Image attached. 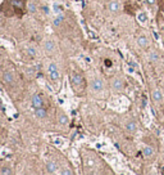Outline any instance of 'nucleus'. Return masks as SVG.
<instances>
[{
	"label": "nucleus",
	"mask_w": 164,
	"mask_h": 175,
	"mask_svg": "<svg viewBox=\"0 0 164 175\" xmlns=\"http://www.w3.org/2000/svg\"><path fill=\"white\" fill-rule=\"evenodd\" d=\"M110 88H112V90L113 91H115V93H120V91H123L125 90V81L120 79V77H114V79H112V81H110Z\"/></svg>",
	"instance_id": "obj_3"
},
{
	"label": "nucleus",
	"mask_w": 164,
	"mask_h": 175,
	"mask_svg": "<svg viewBox=\"0 0 164 175\" xmlns=\"http://www.w3.org/2000/svg\"><path fill=\"white\" fill-rule=\"evenodd\" d=\"M30 10L32 12V13H35L36 12V4L32 2V3H30Z\"/></svg>",
	"instance_id": "obj_23"
},
{
	"label": "nucleus",
	"mask_w": 164,
	"mask_h": 175,
	"mask_svg": "<svg viewBox=\"0 0 164 175\" xmlns=\"http://www.w3.org/2000/svg\"><path fill=\"white\" fill-rule=\"evenodd\" d=\"M59 174H60V175H72V174H73V171H72L71 169H68V167H64V169H63Z\"/></svg>",
	"instance_id": "obj_19"
},
{
	"label": "nucleus",
	"mask_w": 164,
	"mask_h": 175,
	"mask_svg": "<svg viewBox=\"0 0 164 175\" xmlns=\"http://www.w3.org/2000/svg\"><path fill=\"white\" fill-rule=\"evenodd\" d=\"M12 174H13V170L9 166H3L2 170H0V175H12Z\"/></svg>",
	"instance_id": "obj_15"
},
{
	"label": "nucleus",
	"mask_w": 164,
	"mask_h": 175,
	"mask_svg": "<svg viewBox=\"0 0 164 175\" xmlns=\"http://www.w3.org/2000/svg\"><path fill=\"white\" fill-rule=\"evenodd\" d=\"M46 172H49V174L59 172V165L55 162V161H49V162L46 164Z\"/></svg>",
	"instance_id": "obj_5"
},
{
	"label": "nucleus",
	"mask_w": 164,
	"mask_h": 175,
	"mask_svg": "<svg viewBox=\"0 0 164 175\" xmlns=\"http://www.w3.org/2000/svg\"><path fill=\"white\" fill-rule=\"evenodd\" d=\"M69 81H71L73 89H74L77 93H79L81 90H84V89H85L84 77H82L79 74H77V72H72V74L69 75Z\"/></svg>",
	"instance_id": "obj_1"
},
{
	"label": "nucleus",
	"mask_w": 164,
	"mask_h": 175,
	"mask_svg": "<svg viewBox=\"0 0 164 175\" xmlns=\"http://www.w3.org/2000/svg\"><path fill=\"white\" fill-rule=\"evenodd\" d=\"M151 99L156 103H160L163 101V93L159 89H153L151 90Z\"/></svg>",
	"instance_id": "obj_9"
},
{
	"label": "nucleus",
	"mask_w": 164,
	"mask_h": 175,
	"mask_svg": "<svg viewBox=\"0 0 164 175\" xmlns=\"http://www.w3.org/2000/svg\"><path fill=\"white\" fill-rule=\"evenodd\" d=\"M163 41H164V35H163Z\"/></svg>",
	"instance_id": "obj_26"
},
{
	"label": "nucleus",
	"mask_w": 164,
	"mask_h": 175,
	"mask_svg": "<svg viewBox=\"0 0 164 175\" xmlns=\"http://www.w3.org/2000/svg\"><path fill=\"white\" fill-rule=\"evenodd\" d=\"M63 21V16L60 14L58 18H55V19H54V25H55V26H59V23Z\"/></svg>",
	"instance_id": "obj_22"
},
{
	"label": "nucleus",
	"mask_w": 164,
	"mask_h": 175,
	"mask_svg": "<svg viewBox=\"0 0 164 175\" xmlns=\"http://www.w3.org/2000/svg\"><path fill=\"white\" fill-rule=\"evenodd\" d=\"M149 59L151 61V62H158V59H159L158 53H156L155 50H151V52L149 53Z\"/></svg>",
	"instance_id": "obj_16"
},
{
	"label": "nucleus",
	"mask_w": 164,
	"mask_h": 175,
	"mask_svg": "<svg viewBox=\"0 0 164 175\" xmlns=\"http://www.w3.org/2000/svg\"><path fill=\"white\" fill-rule=\"evenodd\" d=\"M161 174H164V166L161 167Z\"/></svg>",
	"instance_id": "obj_25"
},
{
	"label": "nucleus",
	"mask_w": 164,
	"mask_h": 175,
	"mask_svg": "<svg viewBox=\"0 0 164 175\" xmlns=\"http://www.w3.org/2000/svg\"><path fill=\"white\" fill-rule=\"evenodd\" d=\"M137 44L141 46V48H147L149 46V39L145 36V35H141V36H139L137 37Z\"/></svg>",
	"instance_id": "obj_12"
},
{
	"label": "nucleus",
	"mask_w": 164,
	"mask_h": 175,
	"mask_svg": "<svg viewBox=\"0 0 164 175\" xmlns=\"http://www.w3.org/2000/svg\"><path fill=\"white\" fill-rule=\"evenodd\" d=\"M139 21H140V22H144V23H145V22L147 21V16L145 14V13H141V14L139 16Z\"/></svg>",
	"instance_id": "obj_21"
},
{
	"label": "nucleus",
	"mask_w": 164,
	"mask_h": 175,
	"mask_svg": "<svg viewBox=\"0 0 164 175\" xmlns=\"http://www.w3.org/2000/svg\"><path fill=\"white\" fill-rule=\"evenodd\" d=\"M90 89L91 91H94L95 94H99L104 90V81L99 77H94L91 80V84H90Z\"/></svg>",
	"instance_id": "obj_2"
},
{
	"label": "nucleus",
	"mask_w": 164,
	"mask_h": 175,
	"mask_svg": "<svg viewBox=\"0 0 164 175\" xmlns=\"http://www.w3.org/2000/svg\"><path fill=\"white\" fill-rule=\"evenodd\" d=\"M108 7H109V10L113 12V13H117L120 9V4L117 2V0H112V2H109Z\"/></svg>",
	"instance_id": "obj_11"
},
{
	"label": "nucleus",
	"mask_w": 164,
	"mask_h": 175,
	"mask_svg": "<svg viewBox=\"0 0 164 175\" xmlns=\"http://www.w3.org/2000/svg\"><path fill=\"white\" fill-rule=\"evenodd\" d=\"M142 155L145 157H151L154 155V150H153L151 147H145L144 150H142Z\"/></svg>",
	"instance_id": "obj_14"
},
{
	"label": "nucleus",
	"mask_w": 164,
	"mask_h": 175,
	"mask_svg": "<svg viewBox=\"0 0 164 175\" xmlns=\"http://www.w3.org/2000/svg\"><path fill=\"white\" fill-rule=\"evenodd\" d=\"M3 81L7 84V85H13L14 83V76L10 71H4L3 72Z\"/></svg>",
	"instance_id": "obj_7"
},
{
	"label": "nucleus",
	"mask_w": 164,
	"mask_h": 175,
	"mask_svg": "<svg viewBox=\"0 0 164 175\" xmlns=\"http://www.w3.org/2000/svg\"><path fill=\"white\" fill-rule=\"evenodd\" d=\"M125 128H126V130H127L128 133H131V134H135L136 131H137V124H136V121H133V120L127 121Z\"/></svg>",
	"instance_id": "obj_8"
},
{
	"label": "nucleus",
	"mask_w": 164,
	"mask_h": 175,
	"mask_svg": "<svg viewBox=\"0 0 164 175\" xmlns=\"http://www.w3.org/2000/svg\"><path fill=\"white\" fill-rule=\"evenodd\" d=\"M59 123H60L62 125H67V124H68V117H67L65 115H60V116H59Z\"/></svg>",
	"instance_id": "obj_17"
},
{
	"label": "nucleus",
	"mask_w": 164,
	"mask_h": 175,
	"mask_svg": "<svg viewBox=\"0 0 164 175\" xmlns=\"http://www.w3.org/2000/svg\"><path fill=\"white\" fill-rule=\"evenodd\" d=\"M27 52H28V54H30L31 57H36V56H37V50H36L33 46H30L28 49H27Z\"/></svg>",
	"instance_id": "obj_18"
},
{
	"label": "nucleus",
	"mask_w": 164,
	"mask_h": 175,
	"mask_svg": "<svg viewBox=\"0 0 164 175\" xmlns=\"http://www.w3.org/2000/svg\"><path fill=\"white\" fill-rule=\"evenodd\" d=\"M146 2H147V4H149V5H151V7H153V5H155V4L158 3L156 0H146Z\"/></svg>",
	"instance_id": "obj_24"
},
{
	"label": "nucleus",
	"mask_w": 164,
	"mask_h": 175,
	"mask_svg": "<svg viewBox=\"0 0 164 175\" xmlns=\"http://www.w3.org/2000/svg\"><path fill=\"white\" fill-rule=\"evenodd\" d=\"M43 97L40 96V94H35V96L32 97L31 99V106H32V108H38V107H43Z\"/></svg>",
	"instance_id": "obj_6"
},
{
	"label": "nucleus",
	"mask_w": 164,
	"mask_h": 175,
	"mask_svg": "<svg viewBox=\"0 0 164 175\" xmlns=\"http://www.w3.org/2000/svg\"><path fill=\"white\" fill-rule=\"evenodd\" d=\"M55 43H54V40L51 39H46L44 41V50L48 53V54H53V53H55Z\"/></svg>",
	"instance_id": "obj_4"
},
{
	"label": "nucleus",
	"mask_w": 164,
	"mask_h": 175,
	"mask_svg": "<svg viewBox=\"0 0 164 175\" xmlns=\"http://www.w3.org/2000/svg\"><path fill=\"white\" fill-rule=\"evenodd\" d=\"M35 116L41 120V118H45L48 116V112L44 107H38V108H35Z\"/></svg>",
	"instance_id": "obj_10"
},
{
	"label": "nucleus",
	"mask_w": 164,
	"mask_h": 175,
	"mask_svg": "<svg viewBox=\"0 0 164 175\" xmlns=\"http://www.w3.org/2000/svg\"><path fill=\"white\" fill-rule=\"evenodd\" d=\"M55 70H58V66L55 63H50L49 67H48V71L50 72V71H55Z\"/></svg>",
	"instance_id": "obj_20"
},
{
	"label": "nucleus",
	"mask_w": 164,
	"mask_h": 175,
	"mask_svg": "<svg viewBox=\"0 0 164 175\" xmlns=\"http://www.w3.org/2000/svg\"><path fill=\"white\" fill-rule=\"evenodd\" d=\"M59 71L58 70H55V71H50L49 72V77H50V80L51 81H58L59 80Z\"/></svg>",
	"instance_id": "obj_13"
}]
</instances>
